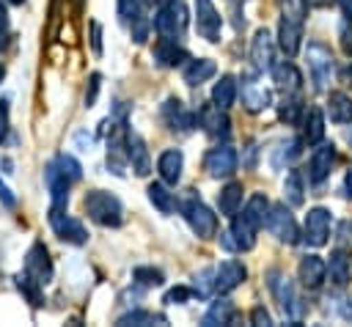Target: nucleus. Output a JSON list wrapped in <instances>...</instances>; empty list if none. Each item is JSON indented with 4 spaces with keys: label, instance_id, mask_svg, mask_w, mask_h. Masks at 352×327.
Returning a JSON list of instances; mask_svg holds the SVG:
<instances>
[{
    "label": "nucleus",
    "instance_id": "0eeeda50",
    "mask_svg": "<svg viewBox=\"0 0 352 327\" xmlns=\"http://www.w3.org/2000/svg\"><path fill=\"white\" fill-rule=\"evenodd\" d=\"M330 225H333V217L324 206H314L308 209L305 214V225H302V239L305 245L311 247H322L327 245V236H330Z\"/></svg>",
    "mask_w": 352,
    "mask_h": 327
},
{
    "label": "nucleus",
    "instance_id": "052dcab7",
    "mask_svg": "<svg viewBox=\"0 0 352 327\" xmlns=\"http://www.w3.org/2000/svg\"><path fill=\"white\" fill-rule=\"evenodd\" d=\"M3 77H6V66L0 63V82H3Z\"/></svg>",
    "mask_w": 352,
    "mask_h": 327
},
{
    "label": "nucleus",
    "instance_id": "72a5a7b5",
    "mask_svg": "<svg viewBox=\"0 0 352 327\" xmlns=\"http://www.w3.org/2000/svg\"><path fill=\"white\" fill-rule=\"evenodd\" d=\"M283 201L289 206H302L305 201V184H302V173L300 170H289L283 179Z\"/></svg>",
    "mask_w": 352,
    "mask_h": 327
},
{
    "label": "nucleus",
    "instance_id": "09e8293b",
    "mask_svg": "<svg viewBox=\"0 0 352 327\" xmlns=\"http://www.w3.org/2000/svg\"><path fill=\"white\" fill-rule=\"evenodd\" d=\"M338 38H341V49L346 55H352V19H344L338 27Z\"/></svg>",
    "mask_w": 352,
    "mask_h": 327
},
{
    "label": "nucleus",
    "instance_id": "dca6fc26",
    "mask_svg": "<svg viewBox=\"0 0 352 327\" xmlns=\"http://www.w3.org/2000/svg\"><path fill=\"white\" fill-rule=\"evenodd\" d=\"M44 184H47L50 201H52L50 209H66V203H69V184H72V181L63 176V170L58 168L55 159L44 168Z\"/></svg>",
    "mask_w": 352,
    "mask_h": 327
},
{
    "label": "nucleus",
    "instance_id": "4d7b16f0",
    "mask_svg": "<svg viewBox=\"0 0 352 327\" xmlns=\"http://www.w3.org/2000/svg\"><path fill=\"white\" fill-rule=\"evenodd\" d=\"M8 38V14H0V47L6 44Z\"/></svg>",
    "mask_w": 352,
    "mask_h": 327
},
{
    "label": "nucleus",
    "instance_id": "ea45409f",
    "mask_svg": "<svg viewBox=\"0 0 352 327\" xmlns=\"http://www.w3.org/2000/svg\"><path fill=\"white\" fill-rule=\"evenodd\" d=\"M214 291V269H201L192 275V294L209 297Z\"/></svg>",
    "mask_w": 352,
    "mask_h": 327
},
{
    "label": "nucleus",
    "instance_id": "37998d69",
    "mask_svg": "<svg viewBox=\"0 0 352 327\" xmlns=\"http://www.w3.org/2000/svg\"><path fill=\"white\" fill-rule=\"evenodd\" d=\"M278 115H280V121H286V124H297L300 115H302L300 99H283L280 107H278Z\"/></svg>",
    "mask_w": 352,
    "mask_h": 327
},
{
    "label": "nucleus",
    "instance_id": "c85d7f7f",
    "mask_svg": "<svg viewBox=\"0 0 352 327\" xmlns=\"http://www.w3.org/2000/svg\"><path fill=\"white\" fill-rule=\"evenodd\" d=\"M327 115L336 124H352V99L344 91H333L327 96Z\"/></svg>",
    "mask_w": 352,
    "mask_h": 327
},
{
    "label": "nucleus",
    "instance_id": "aec40b11",
    "mask_svg": "<svg viewBox=\"0 0 352 327\" xmlns=\"http://www.w3.org/2000/svg\"><path fill=\"white\" fill-rule=\"evenodd\" d=\"M151 58H154V63H157L160 69H173V66H179L182 60H187V52H184V47L179 44V38L162 36V38L154 44Z\"/></svg>",
    "mask_w": 352,
    "mask_h": 327
},
{
    "label": "nucleus",
    "instance_id": "7ed1b4c3",
    "mask_svg": "<svg viewBox=\"0 0 352 327\" xmlns=\"http://www.w3.org/2000/svg\"><path fill=\"white\" fill-rule=\"evenodd\" d=\"M305 60H308V74L316 91H324V85L330 82L333 71H336V60L330 47H324L322 41H311L305 49Z\"/></svg>",
    "mask_w": 352,
    "mask_h": 327
},
{
    "label": "nucleus",
    "instance_id": "9d476101",
    "mask_svg": "<svg viewBox=\"0 0 352 327\" xmlns=\"http://www.w3.org/2000/svg\"><path fill=\"white\" fill-rule=\"evenodd\" d=\"M236 165H239V157H236V151L231 146L209 148L206 157H204V168H206V173L212 179H228V176H234Z\"/></svg>",
    "mask_w": 352,
    "mask_h": 327
},
{
    "label": "nucleus",
    "instance_id": "69168bd1",
    "mask_svg": "<svg viewBox=\"0 0 352 327\" xmlns=\"http://www.w3.org/2000/svg\"><path fill=\"white\" fill-rule=\"evenodd\" d=\"M151 3H154V0H151Z\"/></svg>",
    "mask_w": 352,
    "mask_h": 327
},
{
    "label": "nucleus",
    "instance_id": "b1692460",
    "mask_svg": "<svg viewBox=\"0 0 352 327\" xmlns=\"http://www.w3.org/2000/svg\"><path fill=\"white\" fill-rule=\"evenodd\" d=\"M297 275H300L305 289H319L324 283V278H327V261L322 256H302Z\"/></svg>",
    "mask_w": 352,
    "mask_h": 327
},
{
    "label": "nucleus",
    "instance_id": "2eb2a0df",
    "mask_svg": "<svg viewBox=\"0 0 352 327\" xmlns=\"http://www.w3.org/2000/svg\"><path fill=\"white\" fill-rule=\"evenodd\" d=\"M250 60L258 71H267L275 66V38L270 36L267 27H258L253 33V41H250Z\"/></svg>",
    "mask_w": 352,
    "mask_h": 327
},
{
    "label": "nucleus",
    "instance_id": "c03bdc74",
    "mask_svg": "<svg viewBox=\"0 0 352 327\" xmlns=\"http://www.w3.org/2000/svg\"><path fill=\"white\" fill-rule=\"evenodd\" d=\"M118 14L126 25H132L135 19L143 16V5H140V0H118Z\"/></svg>",
    "mask_w": 352,
    "mask_h": 327
},
{
    "label": "nucleus",
    "instance_id": "e2e57ef3",
    "mask_svg": "<svg viewBox=\"0 0 352 327\" xmlns=\"http://www.w3.org/2000/svg\"><path fill=\"white\" fill-rule=\"evenodd\" d=\"M154 3H160V5H162V3H170V0H154Z\"/></svg>",
    "mask_w": 352,
    "mask_h": 327
},
{
    "label": "nucleus",
    "instance_id": "9b49d317",
    "mask_svg": "<svg viewBox=\"0 0 352 327\" xmlns=\"http://www.w3.org/2000/svg\"><path fill=\"white\" fill-rule=\"evenodd\" d=\"M50 225L52 231L58 234V239L69 242V245H85L88 242V234H85V225L74 217L66 214V209H50Z\"/></svg>",
    "mask_w": 352,
    "mask_h": 327
},
{
    "label": "nucleus",
    "instance_id": "423d86ee",
    "mask_svg": "<svg viewBox=\"0 0 352 327\" xmlns=\"http://www.w3.org/2000/svg\"><path fill=\"white\" fill-rule=\"evenodd\" d=\"M267 278H270L267 283H270L272 294H275V297H278V302H280V311H283V316H286V319H292V322L297 324V319H300V313H302V305H300V300H297L294 283H292L289 278H283L278 269H272Z\"/></svg>",
    "mask_w": 352,
    "mask_h": 327
},
{
    "label": "nucleus",
    "instance_id": "c9c22d12",
    "mask_svg": "<svg viewBox=\"0 0 352 327\" xmlns=\"http://www.w3.org/2000/svg\"><path fill=\"white\" fill-rule=\"evenodd\" d=\"M234 322V302L231 300H214L209 305V311L204 313V324L214 327V324H231Z\"/></svg>",
    "mask_w": 352,
    "mask_h": 327
},
{
    "label": "nucleus",
    "instance_id": "6e6d98bb",
    "mask_svg": "<svg viewBox=\"0 0 352 327\" xmlns=\"http://www.w3.org/2000/svg\"><path fill=\"white\" fill-rule=\"evenodd\" d=\"M338 311H341V319H346V322H352V300H341V305H338Z\"/></svg>",
    "mask_w": 352,
    "mask_h": 327
},
{
    "label": "nucleus",
    "instance_id": "a211bd4d",
    "mask_svg": "<svg viewBox=\"0 0 352 327\" xmlns=\"http://www.w3.org/2000/svg\"><path fill=\"white\" fill-rule=\"evenodd\" d=\"M333 165H336V146L333 143H319L311 154V162H308V179L314 184H322L330 176Z\"/></svg>",
    "mask_w": 352,
    "mask_h": 327
},
{
    "label": "nucleus",
    "instance_id": "393cba45",
    "mask_svg": "<svg viewBox=\"0 0 352 327\" xmlns=\"http://www.w3.org/2000/svg\"><path fill=\"white\" fill-rule=\"evenodd\" d=\"M157 170H160V176H162L165 184H179L182 170H184V154L179 148L162 151L160 159H157Z\"/></svg>",
    "mask_w": 352,
    "mask_h": 327
},
{
    "label": "nucleus",
    "instance_id": "7c9ffc66",
    "mask_svg": "<svg viewBox=\"0 0 352 327\" xmlns=\"http://www.w3.org/2000/svg\"><path fill=\"white\" fill-rule=\"evenodd\" d=\"M267 212H270V201H267V195H264V192H256V195H250V201L245 203L242 217L258 231V228L267 223Z\"/></svg>",
    "mask_w": 352,
    "mask_h": 327
},
{
    "label": "nucleus",
    "instance_id": "c756f323",
    "mask_svg": "<svg viewBox=\"0 0 352 327\" xmlns=\"http://www.w3.org/2000/svg\"><path fill=\"white\" fill-rule=\"evenodd\" d=\"M214 71H217V66H214L212 58H195L184 66V82L187 85H201L209 77H214Z\"/></svg>",
    "mask_w": 352,
    "mask_h": 327
},
{
    "label": "nucleus",
    "instance_id": "ddd939ff",
    "mask_svg": "<svg viewBox=\"0 0 352 327\" xmlns=\"http://www.w3.org/2000/svg\"><path fill=\"white\" fill-rule=\"evenodd\" d=\"M25 275H30L41 286H47L52 280V258L41 242H33L30 250L25 253Z\"/></svg>",
    "mask_w": 352,
    "mask_h": 327
},
{
    "label": "nucleus",
    "instance_id": "603ef678",
    "mask_svg": "<svg viewBox=\"0 0 352 327\" xmlns=\"http://www.w3.org/2000/svg\"><path fill=\"white\" fill-rule=\"evenodd\" d=\"M91 49L94 55H102V25L91 22Z\"/></svg>",
    "mask_w": 352,
    "mask_h": 327
},
{
    "label": "nucleus",
    "instance_id": "a878e982",
    "mask_svg": "<svg viewBox=\"0 0 352 327\" xmlns=\"http://www.w3.org/2000/svg\"><path fill=\"white\" fill-rule=\"evenodd\" d=\"M270 71H272L275 85H278V88H280L286 96H292V93H297V91H300L302 77H300V71H297V66H294V63L283 60V63H275Z\"/></svg>",
    "mask_w": 352,
    "mask_h": 327
},
{
    "label": "nucleus",
    "instance_id": "de8ad7c7",
    "mask_svg": "<svg viewBox=\"0 0 352 327\" xmlns=\"http://www.w3.org/2000/svg\"><path fill=\"white\" fill-rule=\"evenodd\" d=\"M280 14L305 19V0H280Z\"/></svg>",
    "mask_w": 352,
    "mask_h": 327
},
{
    "label": "nucleus",
    "instance_id": "6ab92c4d",
    "mask_svg": "<svg viewBox=\"0 0 352 327\" xmlns=\"http://www.w3.org/2000/svg\"><path fill=\"white\" fill-rule=\"evenodd\" d=\"M300 38H302V19L280 14V25H278V47L292 58L300 52Z\"/></svg>",
    "mask_w": 352,
    "mask_h": 327
},
{
    "label": "nucleus",
    "instance_id": "79ce46f5",
    "mask_svg": "<svg viewBox=\"0 0 352 327\" xmlns=\"http://www.w3.org/2000/svg\"><path fill=\"white\" fill-rule=\"evenodd\" d=\"M58 168L63 170V176L69 179V181H80L82 179V168H80V162L72 157V154H58Z\"/></svg>",
    "mask_w": 352,
    "mask_h": 327
},
{
    "label": "nucleus",
    "instance_id": "a19ab883",
    "mask_svg": "<svg viewBox=\"0 0 352 327\" xmlns=\"http://www.w3.org/2000/svg\"><path fill=\"white\" fill-rule=\"evenodd\" d=\"M132 278L140 286H162L165 283V275L160 269H154V267H135L132 269Z\"/></svg>",
    "mask_w": 352,
    "mask_h": 327
},
{
    "label": "nucleus",
    "instance_id": "bf43d9fd",
    "mask_svg": "<svg viewBox=\"0 0 352 327\" xmlns=\"http://www.w3.org/2000/svg\"><path fill=\"white\" fill-rule=\"evenodd\" d=\"M346 195L352 198V168H349V173H346Z\"/></svg>",
    "mask_w": 352,
    "mask_h": 327
},
{
    "label": "nucleus",
    "instance_id": "39448f33",
    "mask_svg": "<svg viewBox=\"0 0 352 327\" xmlns=\"http://www.w3.org/2000/svg\"><path fill=\"white\" fill-rule=\"evenodd\" d=\"M184 27H187V8H184V3L182 0L162 3L160 11H157V16H154V30L160 36L176 38V36L184 33Z\"/></svg>",
    "mask_w": 352,
    "mask_h": 327
},
{
    "label": "nucleus",
    "instance_id": "58836bf2",
    "mask_svg": "<svg viewBox=\"0 0 352 327\" xmlns=\"http://www.w3.org/2000/svg\"><path fill=\"white\" fill-rule=\"evenodd\" d=\"M16 289L25 294V300H28L30 305H36V308H38V305L44 302V297H41V289H44V286H41V283H36L30 275L19 272V275H16Z\"/></svg>",
    "mask_w": 352,
    "mask_h": 327
},
{
    "label": "nucleus",
    "instance_id": "49530a36",
    "mask_svg": "<svg viewBox=\"0 0 352 327\" xmlns=\"http://www.w3.org/2000/svg\"><path fill=\"white\" fill-rule=\"evenodd\" d=\"M129 30H132V41H135V44H143V41L148 38V19H146V14H143L140 19H135V22L129 25Z\"/></svg>",
    "mask_w": 352,
    "mask_h": 327
},
{
    "label": "nucleus",
    "instance_id": "0e129e2a",
    "mask_svg": "<svg viewBox=\"0 0 352 327\" xmlns=\"http://www.w3.org/2000/svg\"><path fill=\"white\" fill-rule=\"evenodd\" d=\"M349 71H352V69H349Z\"/></svg>",
    "mask_w": 352,
    "mask_h": 327
},
{
    "label": "nucleus",
    "instance_id": "f704fd0d",
    "mask_svg": "<svg viewBox=\"0 0 352 327\" xmlns=\"http://www.w3.org/2000/svg\"><path fill=\"white\" fill-rule=\"evenodd\" d=\"M146 192H148V201L154 203V209H157V212L170 214V212L176 209V195H173L162 181H151Z\"/></svg>",
    "mask_w": 352,
    "mask_h": 327
},
{
    "label": "nucleus",
    "instance_id": "f8f14e48",
    "mask_svg": "<svg viewBox=\"0 0 352 327\" xmlns=\"http://www.w3.org/2000/svg\"><path fill=\"white\" fill-rule=\"evenodd\" d=\"M129 165V154H126V129L124 124H116V129L107 135V170L113 176H124Z\"/></svg>",
    "mask_w": 352,
    "mask_h": 327
},
{
    "label": "nucleus",
    "instance_id": "2f4dec72",
    "mask_svg": "<svg viewBox=\"0 0 352 327\" xmlns=\"http://www.w3.org/2000/svg\"><path fill=\"white\" fill-rule=\"evenodd\" d=\"M302 137H305V143H311V146H316V143L324 140V113H322L319 107H311V110H308V115H305V121H302Z\"/></svg>",
    "mask_w": 352,
    "mask_h": 327
},
{
    "label": "nucleus",
    "instance_id": "3c124183",
    "mask_svg": "<svg viewBox=\"0 0 352 327\" xmlns=\"http://www.w3.org/2000/svg\"><path fill=\"white\" fill-rule=\"evenodd\" d=\"M99 82H102V77L94 71V74H91V80H88V91H85V104H88V107L96 102V93H99Z\"/></svg>",
    "mask_w": 352,
    "mask_h": 327
},
{
    "label": "nucleus",
    "instance_id": "412c9836",
    "mask_svg": "<svg viewBox=\"0 0 352 327\" xmlns=\"http://www.w3.org/2000/svg\"><path fill=\"white\" fill-rule=\"evenodd\" d=\"M198 121H201V126H204V132H206L209 137H228V132H231V121H228L226 110L217 107L214 102L206 104V107H201Z\"/></svg>",
    "mask_w": 352,
    "mask_h": 327
},
{
    "label": "nucleus",
    "instance_id": "f257e3e1",
    "mask_svg": "<svg viewBox=\"0 0 352 327\" xmlns=\"http://www.w3.org/2000/svg\"><path fill=\"white\" fill-rule=\"evenodd\" d=\"M82 209L85 214L96 223V225H104V228H118L124 223V206L121 201L107 192V190H91L85 198H82Z\"/></svg>",
    "mask_w": 352,
    "mask_h": 327
},
{
    "label": "nucleus",
    "instance_id": "5fc2aeb1",
    "mask_svg": "<svg viewBox=\"0 0 352 327\" xmlns=\"http://www.w3.org/2000/svg\"><path fill=\"white\" fill-rule=\"evenodd\" d=\"M6 129H8V102L0 99V137H3Z\"/></svg>",
    "mask_w": 352,
    "mask_h": 327
},
{
    "label": "nucleus",
    "instance_id": "473e14b6",
    "mask_svg": "<svg viewBox=\"0 0 352 327\" xmlns=\"http://www.w3.org/2000/svg\"><path fill=\"white\" fill-rule=\"evenodd\" d=\"M234 99H236V77L223 74V77L214 82V88H212V102H214L217 107L228 110V107L234 104Z\"/></svg>",
    "mask_w": 352,
    "mask_h": 327
},
{
    "label": "nucleus",
    "instance_id": "8fccbe9b",
    "mask_svg": "<svg viewBox=\"0 0 352 327\" xmlns=\"http://www.w3.org/2000/svg\"><path fill=\"white\" fill-rule=\"evenodd\" d=\"M250 322H253L256 327H272V316H270V311L261 308V305L250 311Z\"/></svg>",
    "mask_w": 352,
    "mask_h": 327
},
{
    "label": "nucleus",
    "instance_id": "4c0bfd02",
    "mask_svg": "<svg viewBox=\"0 0 352 327\" xmlns=\"http://www.w3.org/2000/svg\"><path fill=\"white\" fill-rule=\"evenodd\" d=\"M297 154H300V140H297V137L280 140V143H278V148L272 151V168H283V165H286V162H292Z\"/></svg>",
    "mask_w": 352,
    "mask_h": 327
},
{
    "label": "nucleus",
    "instance_id": "cd10ccee",
    "mask_svg": "<svg viewBox=\"0 0 352 327\" xmlns=\"http://www.w3.org/2000/svg\"><path fill=\"white\" fill-rule=\"evenodd\" d=\"M349 275H352V264L346 258L344 250H333L330 253V261H327V278L333 286H346L349 283Z\"/></svg>",
    "mask_w": 352,
    "mask_h": 327
},
{
    "label": "nucleus",
    "instance_id": "4be33fe9",
    "mask_svg": "<svg viewBox=\"0 0 352 327\" xmlns=\"http://www.w3.org/2000/svg\"><path fill=\"white\" fill-rule=\"evenodd\" d=\"M160 115H162V121H165V126L168 129H179V132H184V129H190L192 126V113L184 107V102L182 99H176V96H168L165 102H162V110H160Z\"/></svg>",
    "mask_w": 352,
    "mask_h": 327
},
{
    "label": "nucleus",
    "instance_id": "f3484780",
    "mask_svg": "<svg viewBox=\"0 0 352 327\" xmlns=\"http://www.w3.org/2000/svg\"><path fill=\"white\" fill-rule=\"evenodd\" d=\"M245 278H248L245 264L236 261V258H228V261H223V264L214 269V291H217V294H228V291H234L236 286H242Z\"/></svg>",
    "mask_w": 352,
    "mask_h": 327
},
{
    "label": "nucleus",
    "instance_id": "13d9d810",
    "mask_svg": "<svg viewBox=\"0 0 352 327\" xmlns=\"http://www.w3.org/2000/svg\"><path fill=\"white\" fill-rule=\"evenodd\" d=\"M336 3H338V8H341L344 19H352V0H336Z\"/></svg>",
    "mask_w": 352,
    "mask_h": 327
},
{
    "label": "nucleus",
    "instance_id": "f03ea898",
    "mask_svg": "<svg viewBox=\"0 0 352 327\" xmlns=\"http://www.w3.org/2000/svg\"><path fill=\"white\" fill-rule=\"evenodd\" d=\"M182 212H184V220H187L190 231H192L198 239H212V236H214V231H217V217L212 214V209H209L192 190L184 195Z\"/></svg>",
    "mask_w": 352,
    "mask_h": 327
},
{
    "label": "nucleus",
    "instance_id": "4468645a",
    "mask_svg": "<svg viewBox=\"0 0 352 327\" xmlns=\"http://www.w3.org/2000/svg\"><path fill=\"white\" fill-rule=\"evenodd\" d=\"M220 242L228 250H253V245H256V228L242 214L239 217L234 214V223H231L228 231L220 234Z\"/></svg>",
    "mask_w": 352,
    "mask_h": 327
},
{
    "label": "nucleus",
    "instance_id": "6e6552de",
    "mask_svg": "<svg viewBox=\"0 0 352 327\" xmlns=\"http://www.w3.org/2000/svg\"><path fill=\"white\" fill-rule=\"evenodd\" d=\"M239 93H242V107L248 113H261L272 104V91L264 82H258L256 74H242Z\"/></svg>",
    "mask_w": 352,
    "mask_h": 327
},
{
    "label": "nucleus",
    "instance_id": "864d4df0",
    "mask_svg": "<svg viewBox=\"0 0 352 327\" xmlns=\"http://www.w3.org/2000/svg\"><path fill=\"white\" fill-rule=\"evenodd\" d=\"M0 201H3V206H8V209H14V206H16V198L11 195V190H8L3 181H0Z\"/></svg>",
    "mask_w": 352,
    "mask_h": 327
},
{
    "label": "nucleus",
    "instance_id": "5701e85b",
    "mask_svg": "<svg viewBox=\"0 0 352 327\" xmlns=\"http://www.w3.org/2000/svg\"><path fill=\"white\" fill-rule=\"evenodd\" d=\"M126 154H129V165L138 176H148L151 173V157L146 148V140L135 132H126Z\"/></svg>",
    "mask_w": 352,
    "mask_h": 327
},
{
    "label": "nucleus",
    "instance_id": "bb28decb",
    "mask_svg": "<svg viewBox=\"0 0 352 327\" xmlns=\"http://www.w3.org/2000/svg\"><path fill=\"white\" fill-rule=\"evenodd\" d=\"M242 184L239 181H228L223 190H220V195H217V209H220V214L223 217H234L236 212H239V206H242Z\"/></svg>",
    "mask_w": 352,
    "mask_h": 327
},
{
    "label": "nucleus",
    "instance_id": "680f3d73",
    "mask_svg": "<svg viewBox=\"0 0 352 327\" xmlns=\"http://www.w3.org/2000/svg\"><path fill=\"white\" fill-rule=\"evenodd\" d=\"M6 3H11V5H19V3H25V0H6Z\"/></svg>",
    "mask_w": 352,
    "mask_h": 327
},
{
    "label": "nucleus",
    "instance_id": "20e7f679",
    "mask_svg": "<svg viewBox=\"0 0 352 327\" xmlns=\"http://www.w3.org/2000/svg\"><path fill=\"white\" fill-rule=\"evenodd\" d=\"M267 231L278 239V242H286V245H294L300 239V228H297V220L294 214L286 209V203H275L270 206L267 212Z\"/></svg>",
    "mask_w": 352,
    "mask_h": 327
},
{
    "label": "nucleus",
    "instance_id": "1a4fd4ad",
    "mask_svg": "<svg viewBox=\"0 0 352 327\" xmlns=\"http://www.w3.org/2000/svg\"><path fill=\"white\" fill-rule=\"evenodd\" d=\"M195 27L198 36L206 41H220V30H223V16L214 8L212 0H195Z\"/></svg>",
    "mask_w": 352,
    "mask_h": 327
},
{
    "label": "nucleus",
    "instance_id": "e433bc0d",
    "mask_svg": "<svg viewBox=\"0 0 352 327\" xmlns=\"http://www.w3.org/2000/svg\"><path fill=\"white\" fill-rule=\"evenodd\" d=\"M129 324H138V327H146V324H165V316L162 313H151V311H129L118 319V327H129Z\"/></svg>",
    "mask_w": 352,
    "mask_h": 327
},
{
    "label": "nucleus",
    "instance_id": "a18cd8bd",
    "mask_svg": "<svg viewBox=\"0 0 352 327\" xmlns=\"http://www.w3.org/2000/svg\"><path fill=\"white\" fill-rule=\"evenodd\" d=\"M190 297H192V289H190V286H173V289L165 294V302H168V305H184Z\"/></svg>",
    "mask_w": 352,
    "mask_h": 327
}]
</instances>
